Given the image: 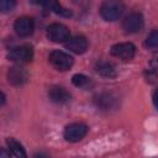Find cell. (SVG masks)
<instances>
[{"label": "cell", "instance_id": "1", "mask_svg": "<svg viewBox=\"0 0 158 158\" xmlns=\"http://www.w3.org/2000/svg\"><path fill=\"white\" fill-rule=\"evenodd\" d=\"M125 5L121 0H105L100 5V15L105 21H116L123 14Z\"/></svg>", "mask_w": 158, "mask_h": 158}, {"label": "cell", "instance_id": "10", "mask_svg": "<svg viewBox=\"0 0 158 158\" xmlns=\"http://www.w3.org/2000/svg\"><path fill=\"white\" fill-rule=\"evenodd\" d=\"M94 102L102 111H109V110H112L117 106L116 98L112 94H107V93H102V94L96 95L94 99Z\"/></svg>", "mask_w": 158, "mask_h": 158}, {"label": "cell", "instance_id": "12", "mask_svg": "<svg viewBox=\"0 0 158 158\" xmlns=\"http://www.w3.org/2000/svg\"><path fill=\"white\" fill-rule=\"evenodd\" d=\"M28 79L27 72L22 67H12L7 72V80L12 85H22Z\"/></svg>", "mask_w": 158, "mask_h": 158}, {"label": "cell", "instance_id": "17", "mask_svg": "<svg viewBox=\"0 0 158 158\" xmlns=\"http://www.w3.org/2000/svg\"><path fill=\"white\" fill-rule=\"evenodd\" d=\"M146 46L148 48H158V30L152 31L146 38Z\"/></svg>", "mask_w": 158, "mask_h": 158}, {"label": "cell", "instance_id": "6", "mask_svg": "<svg viewBox=\"0 0 158 158\" xmlns=\"http://www.w3.org/2000/svg\"><path fill=\"white\" fill-rule=\"evenodd\" d=\"M111 54L123 62H128L135 57L136 53V47L130 43V42H125V43H116L111 47Z\"/></svg>", "mask_w": 158, "mask_h": 158}, {"label": "cell", "instance_id": "13", "mask_svg": "<svg viewBox=\"0 0 158 158\" xmlns=\"http://www.w3.org/2000/svg\"><path fill=\"white\" fill-rule=\"evenodd\" d=\"M43 6H44L46 10L52 11V12L59 15V16H63V17H70L72 16V11H69L65 7H63L57 0H46Z\"/></svg>", "mask_w": 158, "mask_h": 158}, {"label": "cell", "instance_id": "4", "mask_svg": "<svg viewBox=\"0 0 158 158\" xmlns=\"http://www.w3.org/2000/svg\"><path fill=\"white\" fill-rule=\"evenodd\" d=\"M88 133V126L83 122H73L68 125L63 131V137L68 142H78Z\"/></svg>", "mask_w": 158, "mask_h": 158}, {"label": "cell", "instance_id": "19", "mask_svg": "<svg viewBox=\"0 0 158 158\" xmlns=\"http://www.w3.org/2000/svg\"><path fill=\"white\" fill-rule=\"evenodd\" d=\"M149 65H151V69H152V70L158 72V52L152 56L151 62H149Z\"/></svg>", "mask_w": 158, "mask_h": 158}, {"label": "cell", "instance_id": "5", "mask_svg": "<svg viewBox=\"0 0 158 158\" xmlns=\"http://www.w3.org/2000/svg\"><path fill=\"white\" fill-rule=\"evenodd\" d=\"M47 37L56 43L67 42L70 38L69 28L62 23H52L47 27Z\"/></svg>", "mask_w": 158, "mask_h": 158}, {"label": "cell", "instance_id": "15", "mask_svg": "<svg viewBox=\"0 0 158 158\" xmlns=\"http://www.w3.org/2000/svg\"><path fill=\"white\" fill-rule=\"evenodd\" d=\"M6 144H7V148H9V153L14 157H17V158H22V157H26V152L22 147V144L20 142H17L16 139L14 138H7L6 141Z\"/></svg>", "mask_w": 158, "mask_h": 158}, {"label": "cell", "instance_id": "20", "mask_svg": "<svg viewBox=\"0 0 158 158\" xmlns=\"http://www.w3.org/2000/svg\"><path fill=\"white\" fill-rule=\"evenodd\" d=\"M152 99H153V104H154L156 109L158 110V89H156V90H154V93H153V96H152Z\"/></svg>", "mask_w": 158, "mask_h": 158}, {"label": "cell", "instance_id": "21", "mask_svg": "<svg viewBox=\"0 0 158 158\" xmlns=\"http://www.w3.org/2000/svg\"><path fill=\"white\" fill-rule=\"evenodd\" d=\"M44 1H46V0H31V2L35 4V5H43Z\"/></svg>", "mask_w": 158, "mask_h": 158}, {"label": "cell", "instance_id": "18", "mask_svg": "<svg viewBox=\"0 0 158 158\" xmlns=\"http://www.w3.org/2000/svg\"><path fill=\"white\" fill-rule=\"evenodd\" d=\"M16 0H0V10L1 12H10L15 9Z\"/></svg>", "mask_w": 158, "mask_h": 158}, {"label": "cell", "instance_id": "2", "mask_svg": "<svg viewBox=\"0 0 158 158\" xmlns=\"http://www.w3.org/2000/svg\"><path fill=\"white\" fill-rule=\"evenodd\" d=\"M7 58L19 64L28 63L33 58V49L28 44L17 46V47H14L10 49V52L7 53Z\"/></svg>", "mask_w": 158, "mask_h": 158}, {"label": "cell", "instance_id": "16", "mask_svg": "<svg viewBox=\"0 0 158 158\" xmlns=\"http://www.w3.org/2000/svg\"><path fill=\"white\" fill-rule=\"evenodd\" d=\"M72 83L78 88H84L89 83V78L84 74H74L72 77Z\"/></svg>", "mask_w": 158, "mask_h": 158}, {"label": "cell", "instance_id": "7", "mask_svg": "<svg viewBox=\"0 0 158 158\" xmlns=\"http://www.w3.org/2000/svg\"><path fill=\"white\" fill-rule=\"evenodd\" d=\"M144 20L139 12H131L122 20V28L127 33H136L143 27Z\"/></svg>", "mask_w": 158, "mask_h": 158}, {"label": "cell", "instance_id": "14", "mask_svg": "<svg viewBox=\"0 0 158 158\" xmlns=\"http://www.w3.org/2000/svg\"><path fill=\"white\" fill-rule=\"evenodd\" d=\"M95 70L98 74L105 78H115L116 77V69L115 67L109 62H99L95 65Z\"/></svg>", "mask_w": 158, "mask_h": 158}, {"label": "cell", "instance_id": "11", "mask_svg": "<svg viewBox=\"0 0 158 158\" xmlns=\"http://www.w3.org/2000/svg\"><path fill=\"white\" fill-rule=\"evenodd\" d=\"M48 98L54 104H67L70 100V94L63 86H51L48 90Z\"/></svg>", "mask_w": 158, "mask_h": 158}, {"label": "cell", "instance_id": "9", "mask_svg": "<svg viewBox=\"0 0 158 158\" xmlns=\"http://www.w3.org/2000/svg\"><path fill=\"white\" fill-rule=\"evenodd\" d=\"M64 46L70 52L81 54L88 48V41L84 36H74V37H70L67 42H64Z\"/></svg>", "mask_w": 158, "mask_h": 158}, {"label": "cell", "instance_id": "8", "mask_svg": "<svg viewBox=\"0 0 158 158\" xmlns=\"http://www.w3.org/2000/svg\"><path fill=\"white\" fill-rule=\"evenodd\" d=\"M14 30L17 36L27 37V36L32 35V32L35 30V22L31 17H27V16L19 17L14 23Z\"/></svg>", "mask_w": 158, "mask_h": 158}, {"label": "cell", "instance_id": "3", "mask_svg": "<svg viewBox=\"0 0 158 158\" xmlns=\"http://www.w3.org/2000/svg\"><path fill=\"white\" fill-rule=\"evenodd\" d=\"M48 60L57 70H60V72L70 69L74 63L73 58L68 53L62 51H52L48 56Z\"/></svg>", "mask_w": 158, "mask_h": 158}]
</instances>
